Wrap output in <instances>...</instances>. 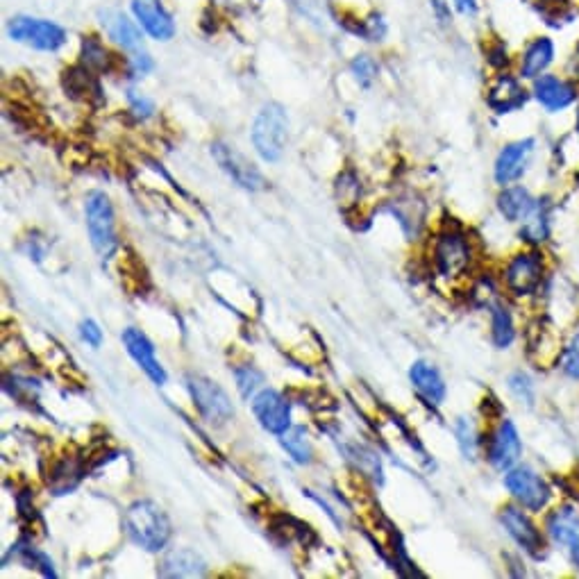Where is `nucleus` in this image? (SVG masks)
<instances>
[{
	"label": "nucleus",
	"instance_id": "nucleus-20",
	"mask_svg": "<svg viewBox=\"0 0 579 579\" xmlns=\"http://www.w3.org/2000/svg\"><path fill=\"white\" fill-rule=\"evenodd\" d=\"M207 573V566L203 557L193 550H173L162 559L157 568L159 577H203Z\"/></svg>",
	"mask_w": 579,
	"mask_h": 579
},
{
	"label": "nucleus",
	"instance_id": "nucleus-13",
	"mask_svg": "<svg viewBox=\"0 0 579 579\" xmlns=\"http://www.w3.org/2000/svg\"><path fill=\"white\" fill-rule=\"evenodd\" d=\"M520 455H523V443H520L516 425L511 421H502L491 434L486 457H489L493 468H498V471H509V468H514L518 464Z\"/></svg>",
	"mask_w": 579,
	"mask_h": 579
},
{
	"label": "nucleus",
	"instance_id": "nucleus-19",
	"mask_svg": "<svg viewBox=\"0 0 579 579\" xmlns=\"http://www.w3.org/2000/svg\"><path fill=\"white\" fill-rule=\"evenodd\" d=\"M409 380L414 384V389L421 393V398L430 402V405L439 407L446 400V382H443L439 368L434 364L418 359L409 368Z\"/></svg>",
	"mask_w": 579,
	"mask_h": 579
},
{
	"label": "nucleus",
	"instance_id": "nucleus-18",
	"mask_svg": "<svg viewBox=\"0 0 579 579\" xmlns=\"http://www.w3.org/2000/svg\"><path fill=\"white\" fill-rule=\"evenodd\" d=\"M123 343H125V350H128V355L134 359V362H137V366L150 377V380L159 386L166 384L164 366L157 362L155 346L150 343V339L144 332L128 327V330L123 332Z\"/></svg>",
	"mask_w": 579,
	"mask_h": 579
},
{
	"label": "nucleus",
	"instance_id": "nucleus-9",
	"mask_svg": "<svg viewBox=\"0 0 579 579\" xmlns=\"http://www.w3.org/2000/svg\"><path fill=\"white\" fill-rule=\"evenodd\" d=\"M212 155L218 162V166H221V169L239 184V187L248 191H259L266 187L264 175L259 173L257 166L250 162L246 155H241L234 146L223 144V141H216V144L212 146Z\"/></svg>",
	"mask_w": 579,
	"mask_h": 579
},
{
	"label": "nucleus",
	"instance_id": "nucleus-26",
	"mask_svg": "<svg viewBox=\"0 0 579 579\" xmlns=\"http://www.w3.org/2000/svg\"><path fill=\"white\" fill-rule=\"evenodd\" d=\"M491 334H493V343L498 348H509L516 339L514 318H511L509 309L505 305H493L491 309Z\"/></svg>",
	"mask_w": 579,
	"mask_h": 579
},
{
	"label": "nucleus",
	"instance_id": "nucleus-23",
	"mask_svg": "<svg viewBox=\"0 0 579 579\" xmlns=\"http://www.w3.org/2000/svg\"><path fill=\"white\" fill-rule=\"evenodd\" d=\"M534 205H536V200L532 198V193L523 187H509L502 191L498 198L500 214L511 223L523 221V218L532 212Z\"/></svg>",
	"mask_w": 579,
	"mask_h": 579
},
{
	"label": "nucleus",
	"instance_id": "nucleus-27",
	"mask_svg": "<svg viewBox=\"0 0 579 579\" xmlns=\"http://www.w3.org/2000/svg\"><path fill=\"white\" fill-rule=\"evenodd\" d=\"M234 380H237V389L246 400H253L259 391H262L264 375L257 371L255 366H241L234 371Z\"/></svg>",
	"mask_w": 579,
	"mask_h": 579
},
{
	"label": "nucleus",
	"instance_id": "nucleus-29",
	"mask_svg": "<svg viewBox=\"0 0 579 579\" xmlns=\"http://www.w3.org/2000/svg\"><path fill=\"white\" fill-rule=\"evenodd\" d=\"M509 386H511V391L516 393L518 400H523L525 405H532V402H534V384H532L530 377H527L525 373L511 375L509 377Z\"/></svg>",
	"mask_w": 579,
	"mask_h": 579
},
{
	"label": "nucleus",
	"instance_id": "nucleus-16",
	"mask_svg": "<svg viewBox=\"0 0 579 579\" xmlns=\"http://www.w3.org/2000/svg\"><path fill=\"white\" fill-rule=\"evenodd\" d=\"M527 89L523 87V82L516 75L500 73L498 78L491 82L489 94H486V103L493 109L495 114H511L518 112L527 105Z\"/></svg>",
	"mask_w": 579,
	"mask_h": 579
},
{
	"label": "nucleus",
	"instance_id": "nucleus-10",
	"mask_svg": "<svg viewBox=\"0 0 579 579\" xmlns=\"http://www.w3.org/2000/svg\"><path fill=\"white\" fill-rule=\"evenodd\" d=\"M10 37L37 50H57L64 46L66 32L60 28V25H55L50 21L16 16V19H12L10 23Z\"/></svg>",
	"mask_w": 579,
	"mask_h": 579
},
{
	"label": "nucleus",
	"instance_id": "nucleus-28",
	"mask_svg": "<svg viewBox=\"0 0 579 579\" xmlns=\"http://www.w3.org/2000/svg\"><path fill=\"white\" fill-rule=\"evenodd\" d=\"M457 441H459V448L466 455V459H475L477 446H480V439H477L475 425L468 421V418H459L457 421Z\"/></svg>",
	"mask_w": 579,
	"mask_h": 579
},
{
	"label": "nucleus",
	"instance_id": "nucleus-11",
	"mask_svg": "<svg viewBox=\"0 0 579 579\" xmlns=\"http://www.w3.org/2000/svg\"><path fill=\"white\" fill-rule=\"evenodd\" d=\"M550 541L564 550L570 564L579 568V511L575 507H559L545 520Z\"/></svg>",
	"mask_w": 579,
	"mask_h": 579
},
{
	"label": "nucleus",
	"instance_id": "nucleus-7",
	"mask_svg": "<svg viewBox=\"0 0 579 579\" xmlns=\"http://www.w3.org/2000/svg\"><path fill=\"white\" fill-rule=\"evenodd\" d=\"M471 243L457 230L443 232L434 246V264L443 278H459L471 266Z\"/></svg>",
	"mask_w": 579,
	"mask_h": 579
},
{
	"label": "nucleus",
	"instance_id": "nucleus-15",
	"mask_svg": "<svg viewBox=\"0 0 579 579\" xmlns=\"http://www.w3.org/2000/svg\"><path fill=\"white\" fill-rule=\"evenodd\" d=\"M534 148H536L534 139H518L502 148L498 159H495V169H493L495 182L505 187V184H511L523 178Z\"/></svg>",
	"mask_w": 579,
	"mask_h": 579
},
{
	"label": "nucleus",
	"instance_id": "nucleus-17",
	"mask_svg": "<svg viewBox=\"0 0 579 579\" xmlns=\"http://www.w3.org/2000/svg\"><path fill=\"white\" fill-rule=\"evenodd\" d=\"M557 60V46L548 35L530 39V44L523 48L518 64V78L520 80H536L543 73L550 71V66Z\"/></svg>",
	"mask_w": 579,
	"mask_h": 579
},
{
	"label": "nucleus",
	"instance_id": "nucleus-22",
	"mask_svg": "<svg viewBox=\"0 0 579 579\" xmlns=\"http://www.w3.org/2000/svg\"><path fill=\"white\" fill-rule=\"evenodd\" d=\"M100 19H103V28L107 30V35L112 37L119 46L128 50H137L141 46V35H139L137 25H134L123 12L105 10V12H100Z\"/></svg>",
	"mask_w": 579,
	"mask_h": 579
},
{
	"label": "nucleus",
	"instance_id": "nucleus-14",
	"mask_svg": "<svg viewBox=\"0 0 579 579\" xmlns=\"http://www.w3.org/2000/svg\"><path fill=\"white\" fill-rule=\"evenodd\" d=\"M500 520H502V525H505L507 534L527 552V555H532V557L543 555V548H545L543 534L523 509L509 505L502 509Z\"/></svg>",
	"mask_w": 579,
	"mask_h": 579
},
{
	"label": "nucleus",
	"instance_id": "nucleus-31",
	"mask_svg": "<svg viewBox=\"0 0 579 579\" xmlns=\"http://www.w3.org/2000/svg\"><path fill=\"white\" fill-rule=\"evenodd\" d=\"M564 373L573 380H579V334L570 343L564 355Z\"/></svg>",
	"mask_w": 579,
	"mask_h": 579
},
{
	"label": "nucleus",
	"instance_id": "nucleus-34",
	"mask_svg": "<svg viewBox=\"0 0 579 579\" xmlns=\"http://www.w3.org/2000/svg\"><path fill=\"white\" fill-rule=\"evenodd\" d=\"M430 3H432V12H434L436 19H439L443 25H448L452 21L448 0H430Z\"/></svg>",
	"mask_w": 579,
	"mask_h": 579
},
{
	"label": "nucleus",
	"instance_id": "nucleus-5",
	"mask_svg": "<svg viewBox=\"0 0 579 579\" xmlns=\"http://www.w3.org/2000/svg\"><path fill=\"white\" fill-rule=\"evenodd\" d=\"M187 389L191 393L193 405H196L200 416H203L207 423L223 425L234 416L230 396L216 382L200 375H191L187 377Z\"/></svg>",
	"mask_w": 579,
	"mask_h": 579
},
{
	"label": "nucleus",
	"instance_id": "nucleus-6",
	"mask_svg": "<svg viewBox=\"0 0 579 579\" xmlns=\"http://www.w3.org/2000/svg\"><path fill=\"white\" fill-rule=\"evenodd\" d=\"M532 96L545 112L559 114L577 103L579 91L575 80L557 73H543L541 78L532 80Z\"/></svg>",
	"mask_w": 579,
	"mask_h": 579
},
{
	"label": "nucleus",
	"instance_id": "nucleus-33",
	"mask_svg": "<svg viewBox=\"0 0 579 579\" xmlns=\"http://www.w3.org/2000/svg\"><path fill=\"white\" fill-rule=\"evenodd\" d=\"M85 60H87L91 66H100V69H103L105 62H107L105 48L100 46L98 41L87 39V41H85Z\"/></svg>",
	"mask_w": 579,
	"mask_h": 579
},
{
	"label": "nucleus",
	"instance_id": "nucleus-3",
	"mask_svg": "<svg viewBox=\"0 0 579 579\" xmlns=\"http://www.w3.org/2000/svg\"><path fill=\"white\" fill-rule=\"evenodd\" d=\"M85 214H87V230H89L91 246H94L96 253L103 259L112 257L116 246H119V241H116L114 209L103 191L89 193Z\"/></svg>",
	"mask_w": 579,
	"mask_h": 579
},
{
	"label": "nucleus",
	"instance_id": "nucleus-30",
	"mask_svg": "<svg viewBox=\"0 0 579 579\" xmlns=\"http://www.w3.org/2000/svg\"><path fill=\"white\" fill-rule=\"evenodd\" d=\"M352 73L357 75V80L362 82V85H371L377 75V64L371 60L368 55H359L355 62H352Z\"/></svg>",
	"mask_w": 579,
	"mask_h": 579
},
{
	"label": "nucleus",
	"instance_id": "nucleus-1",
	"mask_svg": "<svg viewBox=\"0 0 579 579\" xmlns=\"http://www.w3.org/2000/svg\"><path fill=\"white\" fill-rule=\"evenodd\" d=\"M125 530L132 543H137L139 548L146 552H159L166 548V543L171 541V523L162 507H157L150 500H139L128 509L125 514Z\"/></svg>",
	"mask_w": 579,
	"mask_h": 579
},
{
	"label": "nucleus",
	"instance_id": "nucleus-25",
	"mask_svg": "<svg viewBox=\"0 0 579 579\" xmlns=\"http://www.w3.org/2000/svg\"><path fill=\"white\" fill-rule=\"evenodd\" d=\"M282 448L289 452V457L296 461V464H309L312 461V443H309V436L305 432V427H289L287 432L280 434Z\"/></svg>",
	"mask_w": 579,
	"mask_h": 579
},
{
	"label": "nucleus",
	"instance_id": "nucleus-2",
	"mask_svg": "<svg viewBox=\"0 0 579 579\" xmlns=\"http://www.w3.org/2000/svg\"><path fill=\"white\" fill-rule=\"evenodd\" d=\"M289 141V116L278 103H268L257 114L253 144L264 162H278Z\"/></svg>",
	"mask_w": 579,
	"mask_h": 579
},
{
	"label": "nucleus",
	"instance_id": "nucleus-32",
	"mask_svg": "<svg viewBox=\"0 0 579 579\" xmlns=\"http://www.w3.org/2000/svg\"><path fill=\"white\" fill-rule=\"evenodd\" d=\"M80 337L82 341L89 343L91 348H100V343H103V330H100L96 321H82Z\"/></svg>",
	"mask_w": 579,
	"mask_h": 579
},
{
	"label": "nucleus",
	"instance_id": "nucleus-21",
	"mask_svg": "<svg viewBox=\"0 0 579 579\" xmlns=\"http://www.w3.org/2000/svg\"><path fill=\"white\" fill-rule=\"evenodd\" d=\"M132 10L137 14L139 23L144 25L150 37H155L159 41H166L173 37L175 25L171 21V16L166 14L162 7L155 5L153 0H134Z\"/></svg>",
	"mask_w": 579,
	"mask_h": 579
},
{
	"label": "nucleus",
	"instance_id": "nucleus-36",
	"mask_svg": "<svg viewBox=\"0 0 579 579\" xmlns=\"http://www.w3.org/2000/svg\"><path fill=\"white\" fill-rule=\"evenodd\" d=\"M566 71L570 80H579V46L573 50V55H570Z\"/></svg>",
	"mask_w": 579,
	"mask_h": 579
},
{
	"label": "nucleus",
	"instance_id": "nucleus-12",
	"mask_svg": "<svg viewBox=\"0 0 579 579\" xmlns=\"http://www.w3.org/2000/svg\"><path fill=\"white\" fill-rule=\"evenodd\" d=\"M253 414L271 434H284L291 427V407L280 391L262 389L253 398Z\"/></svg>",
	"mask_w": 579,
	"mask_h": 579
},
{
	"label": "nucleus",
	"instance_id": "nucleus-8",
	"mask_svg": "<svg viewBox=\"0 0 579 579\" xmlns=\"http://www.w3.org/2000/svg\"><path fill=\"white\" fill-rule=\"evenodd\" d=\"M545 273L539 253H520L505 268V284L514 296H534L541 289Z\"/></svg>",
	"mask_w": 579,
	"mask_h": 579
},
{
	"label": "nucleus",
	"instance_id": "nucleus-35",
	"mask_svg": "<svg viewBox=\"0 0 579 579\" xmlns=\"http://www.w3.org/2000/svg\"><path fill=\"white\" fill-rule=\"evenodd\" d=\"M452 3H455L461 16H475L477 10H480V3H477V0H452Z\"/></svg>",
	"mask_w": 579,
	"mask_h": 579
},
{
	"label": "nucleus",
	"instance_id": "nucleus-24",
	"mask_svg": "<svg viewBox=\"0 0 579 579\" xmlns=\"http://www.w3.org/2000/svg\"><path fill=\"white\" fill-rule=\"evenodd\" d=\"M523 228H520V237L532 246H539L545 239L550 237V212L545 200H536V205L532 207V212L527 214L523 221Z\"/></svg>",
	"mask_w": 579,
	"mask_h": 579
},
{
	"label": "nucleus",
	"instance_id": "nucleus-4",
	"mask_svg": "<svg viewBox=\"0 0 579 579\" xmlns=\"http://www.w3.org/2000/svg\"><path fill=\"white\" fill-rule=\"evenodd\" d=\"M505 486L520 507L527 511H543L550 505L552 489L530 466H514L505 475Z\"/></svg>",
	"mask_w": 579,
	"mask_h": 579
}]
</instances>
